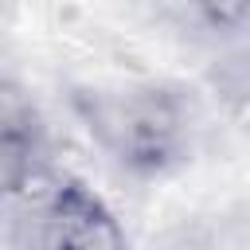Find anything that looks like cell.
<instances>
[{
	"instance_id": "6da1fadb",
	"label": "cell",
	"mask_w": 250,
	"mask_h": 250,
	"mask_svg": "<svg viewBox=\"0 0 250 250\" xmlns=\"http://www.w3.org/2000/svg\"><path fill=\"white\" fill-rule=\"evenodd\" d=\"M90 121V129H98L109 152L141 176H164L188 152V117L168 90L145 86L109 94L94 102Z\"/></svg>"
},
{
	"instance_id": "277c9868",
	"label": "cell",
	"mask_w": 250,
	"mask_h": 250,
	"mask_svg": "<svg viewBox=\"0 0 250 250\" xmlns=\"http://www.w3.org/2000/svg\"><path fill=\"white\" fill-rule=\"evenodd\" d=\"M195 4L207 16V23L219 31H242L246 12H250V0H195Z\"/></svg>"
},
{
	"instance_id": "3957f363",
	"label": "cell",
	"mask_w": 250,
	"mask_h": 250,
	"mask_svg": "<svg viewBox=\"0 0 250 250\" xmlns=\"http://www.w3.org/2000/svg\"><path fill=\"white\" fill-rule=\"evenodd\" d=\"M51 250H129L113 211L82 184L66 180L51 195Z\"/></svg>"
},
{
	"instance_id": "7a4b0ae2",
	"label": "cell",
	"mask_w": 250,
	"mask_h": 250,
	"mask_svg": "<svg viewBox=\"0 0 250 250\" xmlns=\"http://www.w3.org/2000/svg\"><path fill=\"white\" fill-rule=\"evenodd\" d=\"M47 164V125L31 94L0 74V180L23 188Z\"/></svg>"
}]
</instances>
